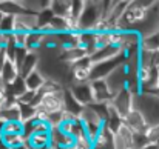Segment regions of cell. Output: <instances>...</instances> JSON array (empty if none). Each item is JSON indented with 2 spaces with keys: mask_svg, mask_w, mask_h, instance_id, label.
<instances>
[{
  "mask_svg": "<svg viewBox=\"0 0 159 149\" xmlns=\"http://www.w3.org/2000/svg\"><path fill=\"white\" fill-rule=\"evenodd\" d=\"M136 109L144 114L150 126L159 125V100L156 97L144 92L136 96Z\"/></svg>",
  "mask_w": 159,
  "mask_h": 149,
  "instance_id": "obj_1",
  "label": "cell"
},
{
  "mask_svg": "<svg viewBox=\"0 0 159 149\" xmlns=\"http://www.w3.org/2000/svg\"><path fill=\"white\" fill-rule=\"evenodd\" d=\"M102 19L101 2H85V9L79 17L80 32H93L96 23Z\"/></svg>",
  "mask_w": 159,
  "mask_h": 149,
  "instance_id": "obj_2",
  "label": "cell"
},
{
  "mask_svg": "<svg viewBox=\"0 0 159 149\" xmlns=\"http://www.w3.org/2000/svg\"><path fill=\"white\" fill-rule=\"evenodd\" d=\"M124 63H125V54H124V52H122L120 55L114 57V58L94 63L93 68H91V82H93V80H105L114 69H117V68H119L120 65H124Z\"/></svg>",
  "mask_w": 159,
  "mask_h": 149,
  "instance_id": "obj_3",
  "label": "cell"
},
{
  "mask_svg": "<svg viewBox=\"0 0 159 149\" xmlns=\"http://www.w3.org/2000/svg\"><path fill=\"white\" fill-rule=\"evenodd\" d=\"M128 74H130V69H128V66L124 63V65H120L117 69H114L105 79V82H107V85H108V88H110V91H111V94H113V97L117 96L119 92H122V91L127 88Z\"/></svg>",
  "mask_w": 159,
  "mask_h": 149,
  "instance_id": "obj_4",
  "label": "cell"
},
{
  "mask_svg": "<svg viewBox=\"0 0 159 149\" xmlns=\"http://www.w3.org/2000/svg\"><path fill=\"white\" fill-rule=\"evenodd\" d=\"M111 104L114 106V109L117 111V114L122 118H125L133 109H136V96L131 94L130 91L124 89L122 92H119L117 96L113 97Z\"/></svg>",
  "mask_w": 159,
  "mask_h": 149,
  "instance_id": "obj_5",
  "label": "cell"
},
{
  "mask_svg": "<svg viewBox=\"0 0 159 149\" xmlns=\"http://www.w3.org/2000/svg\"><path fill=\"white\" fill-rule=\"evenodd\" d=\"M63 99H65V89H60L53 94H45L37 109H42L50 115L62 112L63 111Z\"/></svg>",
  "mask_w": 159,
  "mask_h": 149,
  "instance_id": "obj_6",
  "label": "cell"
},
{
  "mask_svg": "<svg viewBox=\"0 0 159 149\" xmlns=\"http://www.w3.org/2000/svg\"><path fill=\"white\" fill-rule=\"evenodd\" d=\"M70 94L77 100L79 104H82L84 108L85 106H90L91 103H94L93 100V91H91V83H71L70 88H68Z\"/></svg>",
  "mask_w": 159,
  "mask_h": 149,
  "instance_id": "obj_7",
  "label": "cell"
},
{
  "mask_svg": "<svg viewBox=\"0 0 159 149\" xmlns=\"http://www.w3.org/2000/svg\"><path fill=\"white\" fill-rule=\"evenodd\" d=\"M124 123L136 134H147V131L150 129V125H148L147 118L144 117V114L139 109H133L124 118Z\"/></svg>",
  "mask_w": 159,
  "mask_h": 149,
  "instance_id": "obj_8",
  "label": "cell"
},
{
  "mask_svg": "<svg viewBox=\"0 0 159 149\" xmlns=\"http://www.w3.org/2000/svg\"><path fill=\"white\" fill-rule=\"evenodd\" d=\"M91 83V91H93V100L94 103L99 104H107L113 100V94L108 88L105 80H93Z\"/></svg>",
  "mask_w": 159,
  "mask_h": 149,
  "instance_id": "obj_9",
  "label": "cell"
},
{
  "mask_svg": "<svg viewBox=\"0 0 159 149\" xmlns=\"http://www.w3.org/2000/svg\"><path fill=\"white\" fill-rule=\"evenodd\" d=\"M0 77L5 80V83H6L8 86H11V85H14V83L17 82V79L20 77V68H19L12 60H6V63H5V66H3V69H2Z\"/></svg>",
  "mask_w": 159,
  "mask_h": 149,
  "instance_id": "obj_10",
  "label": "cell"
},
{
  "mask_svg": "<svg viewBox=\"0 0 159 149\" xmlns=\"http://www.w3.org/2000/svg\"><path fill=\"white\" fill-rule=\"evenodd\" d=\"M47 82V77L37 69L34 72H31L28 77H25V85H26V89L28 91H34V92H39L43 85Z\"/></svg>",
  "mask_w": 159,
  "mask_h": 149,
  "instance_id": "obj_11",
  "label": "cell"
},
{
  "mask_svg": "<svg viewBox=\"0 0 159 149\" xmlns=\"http://www.w3.org/2000/svg\"><path fill=\"white\" fill-rule=\"evenodd\" d=\"M50 145H51V132L50 134H33L26 143V146L30 149H47Z\"/></svg>",
  "mask_w": 159,
  "mask_h": 149,
  "instance_id": "obj_12",
  "label": "cell"
},
{
  "mask_svg": "<svg viewBox=\"0 0 159 149\" xmlns=\"http://www.w3.org/2000/svg\"><path fill=\"white\" fill-rule=\"evenodd\" d=\"M2 140L9 149L22 148L28 143V137L25 134H3Z\"/></svg>",
  "mask_w": 159,
  "mask_h": 149,
  "instance_id": "obj_13",
  "label": "cell"
},
{
  "mask_svg": "<svg viewBox=\"0 0 159 149\" xmlns=\"http://www.w3.org/2000/svg\"><path fill=\"white\" fill-rule=\"evenodd\" d=\"M63 111L76 115V117H80L82 111H84V106L77 103V100L74 99L68 89H65V99H63Z\"/></svg>",
  "mask_w": 159,
  "mask_h": 149,
  "instance_id": "obj_14",
  "label": "cell"
},
{
  "mask_svg": "<svg viewBox=\"0 0 159 149\" xmlns=\"http://www.w3.org/2000/svg\"><path fill=\"white\" fill-rule=\"evenodd\" d=\"M51 11H53L54 17L66 19V17L71 15V2L54 0V2H51Z\"/></svg>",
  "mask_w": 159,
  "mask_h": 149,
  "instance_id": "obj_15",
  "label": "cell"
},
{
  "mask_svg": "<svg viewBox=\"0 0 159 149\" xmlns=\"http://www.w3.org/2000/svg\"><path fill=\"white\" fill-rule=\"evenodd\" d=\"M141 49L148 51V52H156V51H159V31L147 36V37H142Z\"/></svg>",
  "mask_w": 159,
  "mask_h": 149,
  "instance_id": "obj_16",
  "label": "cell"
},
{
  "mask_svg": "<svg viewBox=\"0 0 159 149\" xmlns=\"http://www.w3.org/2000/svg\"><path fill=\"white\" fill-rule=\"evenodd\" d=\"M20 114H22V123H30L36 120L37 108L33 104H20Z\"/></svg>",
  "mask_w": 159,
  "mask_h": 149,
  "instance_id": "obj_17",
  "label": "cell"
},
{
  "mask_svg": "<svg viewBox=\"0 0 159 149\" xmlns=\"http://www.w3.org/2000/svg\"><path fill=\"white\" fill-rule=\"evenodd\" d=\"M28 36H30V34H26V32H14V34H12V43L16 45V48H19V49H26Z\"/></svg>",
  "mask_w": 159,
  "mask_h": 149,
  "instance_id": "obj_18",
  "label": "cell"
},
{
  "mask_svg": "<svg viewBox=\"0 0 159 149\" xmlns=\"http://www.w3.org/2000/svg\"><path fill=\"white\" fill-rule=\"evenodd\" d=\"M73 149H94V143L85 135V137H80L76 140Z\"/></svg>",
  "mask_w": 159,
  "mask_h": 149,
  "instance_id": "obj_19",
  "label": "cell"
},
{
  "mask_svg": "<svg viewBox=\"0 0 159 149\" xmlns=\"http://www.w3.org/2000/svg\"><path fill=\"white\" fill-rule=\"evenodd\" d=\"M36 97H37V92H34V91H26L17 101H19L20 104H33Z\"/></svg>",
  "mask_w": 159,
  "mask_h": 149,
  "instance_id": "obj_20",
  "label": "cell"
},
{
  "mask_svg": "<svg viewBox=\"0 0 159 149\" xmlns=\"http://www.w3.org/2000/svg\"><path fill=\"white\" fill-rule=\"evenodd\" d=\"M153 60H155V68L159 69V51L153 52Z\"/></svg>",
  "mask_w": 159,
  "mask_h": 149,
  "instance_id": "obj_21",
  "label": "cell"
},
{
  "mask_svg": "<svg viewBox=\"0 0 159 149\" xmlns=\"http://www.w3.org/2000/svg\"><path fill=\"white\" fill-rule=\"evenodd\" d=\"M142 149H159V145L158 143H155V142H150L145 148H142Z\"/></svg>",
  "mask_w": 159,
  "mask_h": 149,
  "instance_id": "obj_22",
  "label": "cell"
},
{
  "mask_svg": "<svg viewBox=\"0 0 159 149\" xmlns=\"http://www.w3.org/2000/svg\"><path fill=\"white\" fill-rule=\"evenodd\" d=\"M148 94H152L153 97H156V99L159 100V88H156L155 91H152V92H148Z\"/></svg>",
  "mask_w": 159,
  "mask_h": 149,
  "instance_id": "obj_23",
  "label": "cell"
},
{
  "mask_svg": "<svg viewBox=\"0 0 159 149\" xmlns=\"http://www.w3.org/2000/svg\"><path fill=\"white\" fill-rule=\"evenodd\" d=\"M5 15H6V14H3V12L0 11V25H2V22H3V19H5Z\"/></svg>",
  "mask_w": 159,
  "mask_h": 149,
  "instance_id": "obj_24",
  "label": "cell"
}]
</instances>
